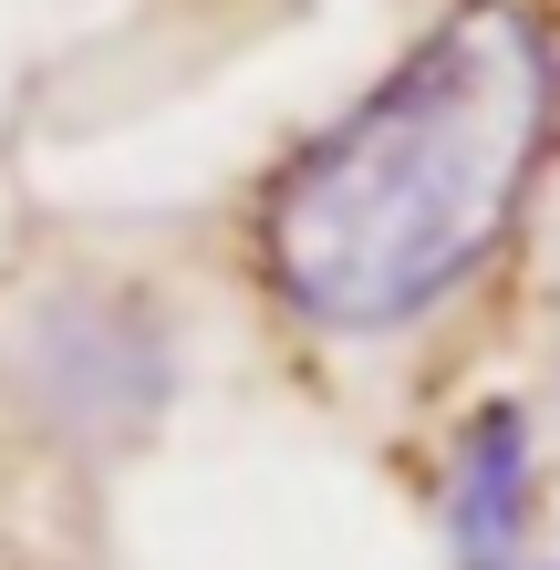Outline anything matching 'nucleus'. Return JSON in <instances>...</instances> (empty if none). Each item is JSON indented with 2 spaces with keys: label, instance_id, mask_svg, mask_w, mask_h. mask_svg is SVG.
Listing matches in <instances>:
<instances>
[{
  "label": "nucleus",
  "instance_id": "f257e3e1",
  "mask_svg": "<svg viewBox=\"0 0 560 570\" xmlns=\"http://www.w3.org/2000/svg\"><path fill=\"white\" fill-rule=\"evenodd\" d=\"M560 125L540 0H456L259 197V271L322 332H394L519 228Z\"/></svg>",
  "mask_w": 560,
  "mask_h": 570
},
{
  "label": "nucleus",
  "instance_id": "f03ea898",
  "mask_svg": "<svg viewBox=\"0 0 560 570\" xmlns=\"http://www.w3.org/2000/svg\"><path fill=\"white\" fill-rule=\"evenodd\" d=\"M446 519L468 570H519V529H530V415L519 405H478L446 466Z\"/></svg>",
  "mask_w": 560,
  "mask_h": 570
}]
</instances>
